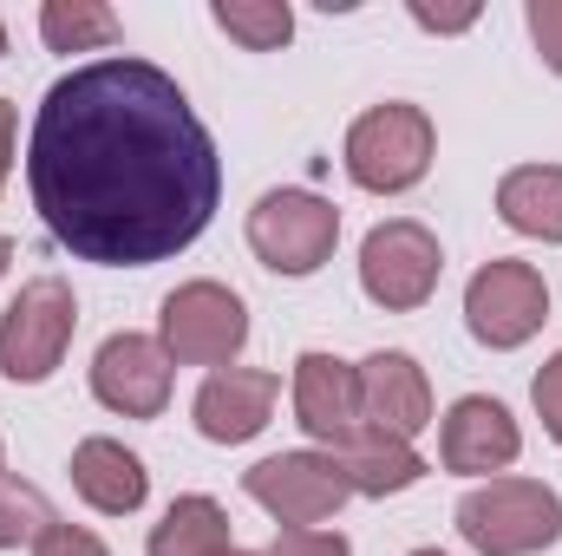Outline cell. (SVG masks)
<instances>
[{
  "mask_svg": "<svg viewBox=\"0 0 562 556\" xmlns=\"http://www.w3.org/2000/svg\"><path fill=\"white\" fill-rule=\"evenodd\" d=\"M7 263H13V243H7V236H0V276H7Z\"/></svg>",
  "mask_w": 562,
  "mask_h": 556,
  "instance_id": "83f0119b",
  "label": "cell"
},
{
  "mask_svg": "<svg viewBox=\"0 0 562 556\" xmlns=\"http://www.w3.org/2000/svg\"><path fill=\"white\" fill-rule=\"evenodd\" d=\"M72 485H79V498H86L92 511L125 518V511H138L144 504L150 471H144L138 452H125L119 438H86V445L72 452Z\"/></svg>",
  "mask_w": 562,
  "mask_h": 556,
  "instance_id": "9a60e30c",
  "label": "cell"
},
{
  "mask_svg": "<svg viewBox=\"0 0 562 556\" xmlns=\"http://www.w3.org/2000/svg\"><path fill=\"white\" fill-rule=\"evenodd\" d=\"M340 243V210L314 190H269L249 210V249L276 276H314Z\"/></svg>",
  "mask_w": 562,
  "mask_h": 556,
  "instance_id": "5b68a950",
  "label": "cell"
},
{
  "mask_svg": "<svg viewBox=\"0 0 562 556\" xmlns=\"http://www.w3.org/2000/svg\"><path fill=\"white\" fill-rule=\"evenodd\" d=\"M26 184L59 249L105 269H150L216 216L223 157L183 86L119 53L72 66L40 99Z\"/></svg>",
  "mask_w": 562,
  "mask_h": 556,
  "instance_id": "6da1fadb",
  "label": "cell"
},
{
  "mask_svg": "<svg viewBox=\"0 0 562 556\" xmlns=\"http://www.w3.org/2000/svg\"><path fill=\"white\" fill-rule=\"evenodd\" d=\"M243 491H249L276 524H288V531H307V524L334 518V511L353 498V485H347V471L334 465V452H276V458H262V465L243 471Z\"/></svg>",
  "mask_w": 562,
  "mask_h": 556,
  "instance_id": "8992f818",
  "label": "cell"
},
{
  "mask_svg": "<svg viewBox=\"0 0 562 556\" xmlns=\"http://www.w3.org/2000/svg\"><path fill=\"white\" fill-rule=\"evenodd\" d=\"M150 556H229V518L216 498H177L150 531Z\"/></svg>",
  "mask_w": 562,
  "mask_h": 556,
  "instance_id": "ac0fdd59",
  "label": "cell"
},
{
  "mask_svg": "<svg viewBox=\"0 0 562 556\" xmlns=\"http://www.w3.org/2000/svg\"><path fill=\"white\" fill-rule=\"evenodd\" d=\"M92 393L125 419H157L170 400V354L150 334H112L92 360Z\"/></svg>",
  "mask_w": 562,
  "mask_h": 556,
  "instance_id": "30bf717a",
  "label": "cell"
},
{
  "mask_svg": "<svg viewBox=\"0 0 562 556\" xmlns=\"http://www.w3.org/2000/svg\"><path fill=\"white\" fill-rule=\"evenodd\" d=\"M425 170H431V119L419 105L393 99V105H373L367 119H353L347 132V177L360 190H413Z\"/></svg>",
  "mask_w": 562,
  "mask_h": 556,
  "instance_id": "277c9868",
  "label": "cell"
},
{
  "mask_svg": "<svg viewBox=\"0 0 562 556\" xmlns=\"http://www.w3.org/2000/svg\"><path fill=\"white\" fill-rule=\"evenodd\" d=\"M53 524H59V518H53V504H46L33 485H20V478H0V551L40 544Z\"/></svg>",
  "mask_w": 562,
  "mask_h": 556,
  "instance_id": "44dd1931",
  "label": "cell"
},
{
  "mask_svg": "<svg viewBox=\"0 0 562 556\" xmlns=\"http://www.w3.org/2000/svg\"><path fill=\"white\" fill-rule=\"evenodd\" d=\"M281 380L276 374H256V367H216L196 393V432L216 438V445H243L256 438L269 413H276Z\"/></svg>",
  "mask_w": 562,
  "mask_h": 556,
  "instance_id": "7c38bea8",
  "label": "cell"
},
{
  "mask_svg": "<svg viewBox=\"0 0 562 556\" xmlns=\"http://www.w3.org/2000/svg\"><path fill=\"white\" fill-rule=\"evenodd\" d=\"M33 556H112V551H105V544H99L92 531H72V524H53V531L40 537V551H33Z\"/></svg>",
  "mask_w": 562,
  "mask_h": 556,
  "instance_id": "d4e9b609",
  "label": "cell"
},
{
  "mask_svg": "<svg viewBox=\"0 0 562 556\" xmlns=\"http://www.w3.org/2000/svg\"><path fill=\"white\" fill-rule=\"evenodd\" d=\"M530 40H537L543 66L562 73V0H530Z\"/></svg>",
  "mask_w": 562,
  "mask_h": 556,
  "instance_id": "7402d4cb",
  "label": "cell"
},
{
  "mask_svg": "<svg viewBox=\"0 0 562 556\" xmlns=\"http://www.w3.org/2000/svg\"><path fill=\"white\" fill-rule=\"evenodd\" d=\"M464 544L484 556H530L562 537V498L537 478H491L458 504Z\"/></svg>",
  "mask_w": 562,
  "mask_h": 556,
  "instance_id": "7a4b0ae2",
  "label": "cell"
},
{
  "mask_svg": "<svg viewBox=\"0 0 562 556\" xmlns=\"http://www.w3.org/2000/svg\"><path fill=\"white\" fill-rule=\"evenodd\" d=\"M294 413L314 438L347 445L360 432V374L334 354H301L294 360Z\"/></svg>",
  "mask_w": 562,
  "mask_h": 556,
  "instance_id": "4fadbf2b",
  "label": "cell"
},
{
  "mask_svg": "<svg viewBox=\"0 0 562 556\" xmlns=\"http://www.w3.org/2000/svg\"><path fill=\"white\" fill-rule=\"evenodd\" d=\"M464 321L484 347H524L550 321V288L530 263H484L464 288Z\"/></svg>",
  "mask_w": 562,
  "mask_h": 556,
  "instance_id": "9c48e42d",
  "label": "cell"
},
{
  "mask_svg": "<svg viewBox=\"0 0 562 556\" xmlns=\"http://www.w3.org/2000/svg\"><path fill=\"white\" fill-rule=\"evenodd\" d=\"M72 327H79V301L59 276H33L0 314V374L33 387L46 380L66 347H72Z\"/></svg>",
  "mask_w": 562,
  "mask_h": 556,
  "instance_id": "3957f363",
  "label": "cell"
},
{
  "mask_svg": "<svg viewBox=\"0 0 562 556\" xmlns=\"http://www.w3.org/2000/svg\"><path fill=\"white\" fill-rule=\"evenodd\" d=\"M517 445H524L517 419L497 400H484V393H471V400H458L445 413V465L451 471H504L517 458Z\"/></svg>",
  "mask_w": 562,
  "mask_h": 556,
  "instance_id": "5bb4252c",
  "label": "cell"
},
{
  "mask_svg": "<svg viewBox=\"0 0 562 556\" xmlns=\"http://www.w3.org/2000/svg\"><path fill=\"white\" fill-rule=\"evenodd\" d=\"M413 556H445V551H413Z\"/></svg>",
  "mask_w": 562,
  "mask_h": 556,
  "instance_id": "f1b7e54d",
  "label": "cell"
},
{
  "mask_svg": "<svg viewBox=\"0 0 562 556\" xmlns=\"http://www.w3.org/2000/svg\"><path fill=\"white\" fill-rule=\"evenodd\" d=\"M0 53H7V33H0Z\"/></svg>",
  "mask_w": 562,
  "mask_h": 556,
  "instance_id": "f546056e",
  "label": "cell"
},
{
  "mask_svg": "<svg viewBox=\"0 0 562 556\" xmlns=\"http://www.w3.org/2000/svg\"><path fill=\"white\" fill-rule=\"evenodd\" d=\"M269 556H353L340 531H281Z\"/></svg>",
  "mask_w": 562,
  "mask_h": 556,
  "instance_id": "603a6c76",
  "label": "cell"
},
{
  "mask_svg": "<svg viewBox=\"0 0 562 556\" xmlns=\"http://www.w3.org/2000/svg\"><path fill=\"white\" fill-rule=\"evenodd\" d=\"M360 374V419L386 438H419L431 425V387H425L419 360L413 354H373L353 367Z\"/></svg>",
  "mask_w": 562,
  "mask_h": 556,
  "instance_id": "8fae6325",
  "label": "cell"
},
{
  "mask_svg": "<svg viewBox=\"0 0 562 556\" xmlns=\"http://www.w3.org/2000/svg\"><path fill=\"white\" fill-rule=\"evenodd\" d=\"M249 341V308L223 281H183L164 294V354L183 367H223Z\"/></svg>",
  "mask_w": 562,
  "mask_h": 556,
  "instance_id": "52a82bcc",
  "label": "cell"
},
{
  "mask_svg": "<svg viewBox=\"0 0 562 556\" xmlns=\"http://www.w3.org/2000/svg\"><path fill=\"white\" fill-rule=\"evenodd\" d=\"M530 393H537V413H543V432H550V438L562 445V354L550 360V367H543V374H537V387H530Z\"/></svg>",
  "mask_w": 562,
  "mask_h": 556,
  "instance_id": "cb8c5ba5",
  "label": "cell"
},
{
  "mask_svg": "<svg viewBox=\"0 0 562 556\" xmlns=\"http://www.w3.org/2000/svg\"><path fill=\"white\" fill-rule=\"evenodd\" d=\"M229 556H249V551H229Z\"/></svg>",
  "mask_w": 562,
  "mask_h": 556,
  "instance_id": "4dcf8cb0",
  "label": "cell"
},
{
  "mask_svg": "<svg viewBox=\"0 0 562 556\" xmlns=\"http://www.w3.org/2000/svg\"><path fill=\"white\" fill-rule=\"evenodd\" d=\"M438 269H445L438 236H431L425 223H413V216H393V223H380V230L360 243V288H367L380 308H393V314L425 308L431 288H438Z\"/></svg>",
  "mask_w": 562,
  "mask_h": 556,
  "instance_id": "ba28073f",
  "label": "cell"
},
{
  "mask_svg": "<svg viewBox=\"0 0 562 556\" xmlns=\"http://www.w3.org/2000/svg\"><path fill=\"white\" fill-rule=\"evenodd\" d=\"M497 210L510 230L562 243V164H524L497 184Z\"/></svg>",
  "mask_w": 562,
  "mask_h": 556,
  "instance_id": "e0dca14e",
  "label": "cell"
},
{
  "mask_svg": "<svg viewBox=\"0 0 562 556\" xmlns=\"http://www.w3.org/2000/svg\"><path fill=\"white\" fill-rule=\"evenodd\" d=\"M7 164H13V105L0 99V184H7Z\"/></svg>",
  "mask_w": 562,
  "mask_h": 556,
  "instance_id": "4316f807",
  "label": "cell"
},
{
  "mask_svg": "<svg viewBox=\"0 0 562 556\" xmlns=\"http://www.w3.org/2000/svg\"><path fill=\"white\" fill-rule=\"evenodd\" d=\"M216 26L229 40H243L249 53H276V46H288V33H294V13L281 0H216Z\"/></svg>",
  "mask_w": 562,
  "mask_h": 556,
  "instance_id": "ffe728a7",
  "label": "cell"
},
{
  "mask_svg": "<svg viewBox=\"0 0 562 556\" xmlns=\"http://www.w3.org/2000/svg\"><path fill=\"white\" fill-rule=\"evenodd\" d=\"M413 20L431 26V33H464L477 20V7H425V0H413Z\"/></svg>",
  "mask_w": 562,
  "mask_h": 556,
  "instance_id": "484cf974",
  "label": "cell"
},
{
  "mask_svg": "<svg viewBox=\"0 0 562 556\" xmlns=\"http://www.w3.org/2000/svg\"><path fill=\"white\" fill-rule=\"evenodd\" d=\"M334 465L347 471V485L353 491H367V498H386V491H413L425 478V458L406 445V438H386V432H373V425H360L347 445H334Z\"/></svg>",
  "mask_w": 562,
  "mask_h": 556,
  "instance_id": "2e32d148",
  "label": "cell"
},
{
  "mask_svg": "<svg viewBox=\"0 0 562 556\" xmlns=\"http://www.w3.org/2000/svg\"><path fill=\"white\" fill-rule=\"evenodd\" d=\"M40 33H46L53 53H92V46L119 40V13L99 7V0H46L40 7Z\"/></svg>",
  "mask_w": 562,
  "mask_h": 556,
  "instance_id": "d6986e66",
  "label": "cell"
}]
</instances>
